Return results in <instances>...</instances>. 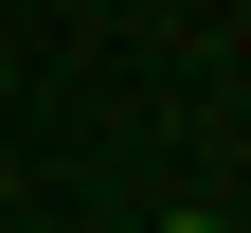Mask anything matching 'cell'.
<instances>
[{"label":"cell","instance_id":"6da1fadb","mask_svg":"<svg viewBox=\"0 0 251 233\" xmlns=\"http://www.w3.org/2000/svg\"><path fill=\"white\" fill-rule=\"evenodd\" d=\"M179 233H215V215H179Z\"/></svg>","mask_w":251,"mask_h":233}]
</instances>
